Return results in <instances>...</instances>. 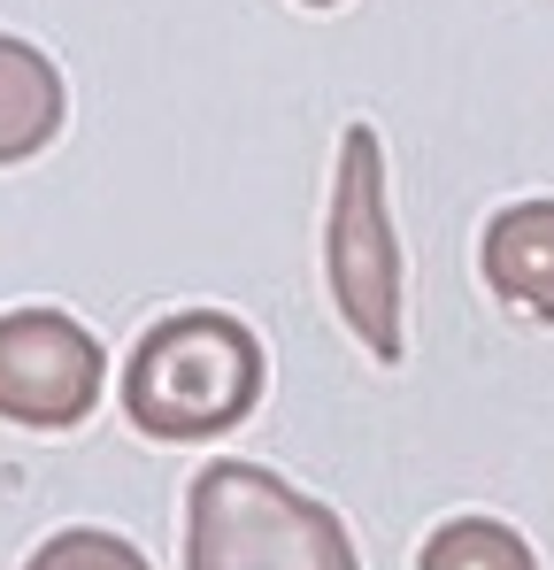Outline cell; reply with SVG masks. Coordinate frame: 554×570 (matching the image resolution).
<instances>
[{
    "mask_svg": "<svg viewBox=\"0 0 554 570\" xmlns=\"http://www.w3.org/2000/svg\"><path fill=\"white\" fill-rule=\"evenodd\" d=\"M62 70L0 31V163H31L55 131H62Z\"/></svg>",
    "mask_w": 554,
    "mask_h": 570,
    "instance_id": "cell-6",
    "label": "cell"
},
{
    "mask_svg": "<svg viewBox=\"0 0 554 570\" xmlns=\"http://www.w3.org/2000/svg\"><path fill=\"white\" fill-rule=\"evenodd\" d=\"M324 271H332V301H339L347 332L377 363H400V239L385 216V147L369 124H347V139H339Z\"/></svg>",
    "mask_w": 554,
    "mask_h": 570,
    "instance_id": "cell-3",
    "label": "cell"
},
{
    "mask_svg": "<svg viewBox=\"0 0 554 570\" xmlns=\"http://www.w3.org/2000/svg\"><path fill=\"white\" fill-rule=\"evenodd\" d=\"M100 340L62 308H8L0 316V416L31 432H70L100 401Z\"/></svg>",
    "mask_w": 554,
    "mask_h": 570,
    "instance_id": "cell-4",
    "label": "cell"
},
{
    "mask_svg": "<svg viewBox=\"0 0 554 570\" xmlns=\"http://www.w3.org/2000/svg\"><path fill=\"white\" fill-rule=\"evenodd\" d=\"M308 8H332V0H308Z\"/></svg>",
    "mask_w": 554,
    "mask_h": 570,
    "instance_id": "cell-9",
    "label": "cell"
},
{
    "mask_svg": "<svg viewBox=\"0 0 554 570\" xmlns=\"http://www.w3.org/2000/svg\"><path fill=\"white\" fill-rule=\"evenodd\" d=\"M23 570H155L131 540H116V532H92V524H78V532H55L39 556Z\"/></svg>",
    "mask_w": 554,
    "mask_h": 570,
    "instance_id": "cell-8",
    "label": "cell"
},
{
    "mask_svg": "<svg viewBox=\"0 0 554 570\" xmlns=\"http://www.w3.org/2000/svg\"><path fill=\"white\" fill-rule=\"evenodd\" d=\"M477 263H485V285H493L508 308L554 324V200H516V208H501V216L485 224Z\"/></svg>",
    "mask_w": 554,
    "mask_h": 570,
    "instance_id": "cell-5",
    "label": "cell"
},
{
    "mask_svg": "<svg viewBox=\"0 0 554 570\" xmlns=\"http://www.w3.org/2000/svg\"><path fill=\"white\" fill-rule=\"evenodd\" d=\"M263 340L224 308L162 316L123 363V416L147 440H216L255 416L263 401Z\"/></svg>",
    "mask_w": 554,
    "mask_h": 570,
    "instance_id": "cell-1",
    "label": "cell"
},
{
    "mask_svg": "<svg viewBox=\"0 0 554 570\" xmlns=\"http://www.w3.org/2000/svg\"><path fill=\"white\" fill-rule=\"evenodd\" d=\"M185 570H363L347 524L263 463H208L185 493Z\"/></svg>",
    "mask_w": 554,
    "mask_h": 570,
    "instance_id": "cell-2",
    "label": "cell"
},
{
    "mask_svg": "<svg viewBox=\"0 0 554 570\" xmlns=\"http://www.w3.org/2000/svg\"><path fill=\"white\" fill-rule=\"evenodd\" d=\"M416 570H540V556H532L524 532L501 524V517H447V524L424 540Z\"/></svg>",
    "mask_w": 554,
    "mask_h": 570,
    "instance_id": "cell-7",
    "label": "cell"
}]
</instances>
